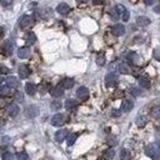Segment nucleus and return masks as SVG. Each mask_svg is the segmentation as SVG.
<instances>
[{
  "label": "nucleus",
  "mask_w": 160,
  "mask_h": 160,
  "mask_svg": "<svg viewBox=\"0 0 160 160\" xmlns=\"http://www.w3.org/2000/svg\"><path fill=\"white\" fill-rule=\"evenodd\" d=\"M145 154L146 156L154 159V160H160V148L155 144H149L145 148Z\"/></svg>",
  "instance_id": "nucleus-1"
},
{
  "label": "nucleus",
  "mask_w": 160,
  "mask_h": 160,
  "mask_svg": "<svg viewBox=\"0 0 160 160\" xmlns=\"http://www.w3.org/2000/svg\"><path fill=\"white\" fill-rule=\"evenodd\" d=\"M116 84H118V76H116V74L109 73V74L105 76V85H106L108 88H114Z\"/></svg>",
  "instance_id": "nucleus-2"
},
{
  "label": "nucleus",
  "mask_w": 160,
  "mask_h": 160,
  "mask_svg": "<svg viewBox=\"0 0 160 160\" xmlns=\"http://www.w3.org/2000/svg\"><path fill=\"white\" fill-rule=\"evenodd\" d=\"M65 123V115L64 114H55L51 118V125L53 126H61Z\"/></svg>",
  "instance_id": "nucleus-3"
},
{
  "label": "nucleus",
  "mask_w": 160,
  "mask_h": 160,
  "mask_svg": "<svg viewBox=\"0 0 160 160\" xmlns=\"http://www.w3.org/2000/svg\"><path fill=\"white\" fill-rule=\"evenodd\" d=\"M31 24H33V18L29 16V15H24L20 18L19 20V25L21 29H26V28H30Z\"/></svg>",
  "instance_id": "nucleus-4"
},
{
  "label": "nucleus",
  "mask_w": 160,
  "mask_h": 160,
  "mask_svg": "<svg viewBox=\"0 0 160 160\" xmlns=\"http://www.w3.org/2000/svg\"><path fill=\"white\" fill-rule=\"evenodd\" d=\"M111 34L114 37H121L125 34V26L121 24H115L114 26H111Z\"/></svg>",
  "instance_id": "nucleus-5"
},
{
  "label": "nucleus",
  "mask_w": 160,
  "mask_h": 160,
  "mask_svg": "<svg viewBox=\"0 0 160 160\" xmlns=\"http://www.w3.org/2000/svg\"><path fill=\"white\" fill-rule=\"evenodd\" d=\"M76 97H78L80 100H86V99L89 98V90H88V88L80 86V88L76 90Z\"/></svg>",
  "instance_id": "nucleus-6"
},
{
  "label": "nucleus",
  "mask_w": 160,
  "mask_h": 160,
  "mask_svg": "<svg viewBox=\"0 0 160 160\" xmlns=\"http://www.w3.org/2000/svg\"><path fill=\"white\" fill-rule=\"evenodd\" d=\"M68 130H65V129H61V130H58L56 133H55V140L58 141V143H63L64 140H65L67 138H68Z\"/></svg>",
  "instance_id": "nucleus-7"
},
{
  "label": "nucleus",
  "mask_w": 160,
  "mask_h": 160,
  "mask_svg": "<svg viewBox=\"0 0 160 160\" xmlns=\"http://www.w3.org/2000/svg\"><path fill=\"white\" fill-rule=\"evenodd\" d=\"M13 50H14V48H13V44H11L10 41H5V43L3 44L2 53H3L5 56H10V55L13 54Z\"/></svg>",
  "instance_id": "nucleus-8"
},
{
  "label": "nucleus",
  "mask_w": 160,
  "mask_h": 160,
  "mask_svg": "<svg viewBox=\"0 0 160 160\" xmlns=\"http://www.w3.org/2000/svg\"><path fill=\"white\" fill-rule=\"evenodd\" d=\"M133 108H134V103L130 99H125L121 104V110L125 113H129L130 110H133Z\"/></svg>",
  "instance_id": "nucleus-9"
},
{
  "label": "nucleus",
  "mask_w": 160,
  "mask_h": 160,
  "mask_svg": "<svg viewBox=\"0 0 160 160\" xmlns=\"http://www.w3.org/2000/svg\"><path fill=\"white\" fill-rule=\"evenodd\" d=\"M56 11H58L60 15H67V14H69V11H70V6H69L68 4H65V3H61V4H59V5L56 6Z\"/></svg>",
  "instance_id": "nucleus-10"
},
{
  "label": "nucleus",
  "mask_w": 160,
  "mask_h": 160,
  "mask_svg": "<svg viewBox=\"0 0 160 160\" xmlns=\"http://www.w3.org/2000/svg\"><path fill=\"white\" fill-rule=\"evenodd\" d=\"M50 93H51V95L54 98H60V97H63V94H64V88L61 85H56L50 90Z\"/></svg>",
  "instance_id": "nucleus-11"
},
{
  "label": "nucleus",
  "mask_w": 160,
  "mask_h": 160,
  "mask_svg": "<svg viewBox=\"0 0 160 160\" xmlns=\"http://www.w3.org/2000/svg\"><path fill=\"white\" fill-rule=\"evenodd\" d=\"M18 73H19V76H20L21 79H26V78L30 75V69H29L26 65H20Z\"/></svg>",
  "instance_id": "nucleus-12"
},
{
  "label": "nucleus",
  "mask_w": 160,
  "mask_h": 160,
  "mask_svg": "<svg viewBox=\"0 0 160 160\" xmlns=\"http://www.w3.org/2000/svg\"><path fill=\"white\" fill-rule=\"evenodd\" d=\"M18 56H19L20 59H26V58H29V56H30V48H28V46L20 48V49L18 50Z\"/></svg>",
  "instance_id": "nucleus-13"
},
{
  "label": "nucleus",
  "mask_w": 160,
  "mask_h": 160,
  "mask_svg": "<svg viewBox=\"0 0 160 160\" xmlns=\"http://www.w3.org/2000/svg\"><path fill=\"white\" fill-rule=\"evenodd\" d=\"M5 81H6V85L9 88H11V89H15V88L19 86V79L16 76H9Z\"/></svg>",
  "instance_id": "nucleus-14"
},
{
  "label": "nucleus",
  "mask_w": 160,
  "mask_h": 160,
  "mask_svg": "<svg viewBox=\"0 0 160 160\" xmlns=\"http://www.w3.org/2000/svg\"><path fill=\"white\" fill-rule=\"evenodd\" d=\"M25 41H26L28 45L35 44V41H37V35L33 33V31H29V33L25 34Z\"/></svg>",
  "instance_id": "nucleus-15"
},
{
  "label": "nucleus",
  "mask_w": 160,
  "mask_h": 160,
  "mask_svg": "<svg viewBox=\"0 0 160 160\" xmlns=\"http://www.w3.org/2000/svg\"><path fill=\"white\" fill-rule=\"evenodd\" d=\"M6 111H8V114L10 115V116H16L18 114H19V111H20V109H19V106L16 105V104H10L9 106H8V109H6Z\"/></svg>",
  "instance_id": "nucleus-16"
},
{
  "label": "nucleus",
  "mask_w": 160,
  "mask_h": 160,
  "mask_svg": "<svg viewBox=\"0 0 160 160\" xmlns=\"http://www.w3.org/2000/svg\"><path fill=\"white\" fill-rule=\"evenodd\" d=\"M74 84H75V81H74V79H71V78H65V79L61 81V86H63L64 89H71V88L74 86Z\"/></svg>",
  "instance_id": "nucleus-17"
},
{
  "label": "nucleus",
  "mask_w": 160,
  "mask_h": 160,
  "mask_svg": "<svg viewBox=\"0 0 160 160\" xmlns=\"http://www.w3.org/2000/svg\"><path fill=\"white\" fill-rule=\"evenodd\" d=\"M139 84H140V86H143L145 89H149L150 88V79L148 76L143 75V76L139 78Z\"/></svg>",
  "instance_id": "nucleus-18"
},
{
  "label": "nucleus",
  "mask_w": 160,
  "mask_h": 160,
  "mask_svg": "<svg viewBox=\"0 0 160 160\" xmlns=\"http://www.w3.org/2000/svg\"><path fill=\"white\" fill-rule=\"evenodd\" d=\"M25 90H26V94H29V95H34V94L37 93V86H35L33 83H26Z\"/></svg>",
  "instance_id": "nucleus-19"
},
{
  "label": "nucleus",
  "mask_w": 160,
  "mask_h": 160,
  "mask_svg": "<svg viewBox=\"0 0 160 160\" xmlns=\"http://www.w3.org/2000/svg\"><path fill=\"white\" fill-rule=\"evenodd\" d=\"M13 94V89L9 88L8 85L6 86H0V95L2 97H9V95Z\"/></svg>",
  "instance_id": "nucleus-20"
},
{
  "label": "nucleus",
  "mask_w": 160,
  "mask_h": 160,
  "mask_svg": "<svg viewBox=\"0 0 160 160\" xmlns=\"http://www.w3.org/2000/svg\"><path fill=\"white\" fill-rule=\"evenodd\" d=\"M118 69H119V71H120L121 74H129V73H130V67L126 63H121V64H119Z\"/></svg>",
  "instance_id": "nucleus-21"
},
{
  "label": "nucleus",
  "mask_w": 160,
  "mask_h": 160,
  "mask_svg": "<svg viewBox=\"0 0 160 160\" xmlns=\"http://www.w3.org/2000/svg\"><path fill=\"white\" fill-rule=\"evenodd\" d=\"M136 24H138L139 26H146V25L150 24V19L146 18V16H139V18L136 19Z\"/></svg>",
  "instance_id": "nucleus-22"
},
{
  "label": "nucleus",
  "mask_w": 160,
  "mask_h": 160,
  "mask_svg": "<svg viewBox=\"0 0 160 160\" xmlns=\"http://www.w3.org/2000/svg\"><path fill=\"white\" fill-rule=\"evenodd\" d=\"M146 116H143V115H140V116H138L136 119H135V123H136V125L139 126V128H144L145 125H146Z\"/></svg>",
  "instance_id": "nucleus-23"
},
{
  "label": "nucleus",
  "mask_w": 160,
  "mask_h": 160,
  "mask_svg": "<svg viewBox=\"0 0 160 160\" xmlns=\"http://www.w3.org/2000/svg\"><path fill=\"white\" fill-rule=\"evenodd\" d=\"M76 108V102L73 100V99H68L65 102V109L67 110H74Z\"/></svg>",
  "instance_id": "nucleus-24"
},
{
  "label": "nucleus",
  "mask_w": 160,
  "mask_h": 160,
  "mask_svg": "<svg viewBox=\"0 0 160 160\" xmlns=\"http://www.w3.org/2000/svg\"><path fill=\"white\" fill-rule=\"evenodd\" d=\"M103 156H104L105 159H108V160H110V159H113V158L115 156V150L111 149V148H109V149H106V150L104 151Z\"/></svg>",
  "instance_id": "nucleus-25"
},
{
  "label": "nucleus",
  "mask_w": 160,
  "mask_h": 160,
  "mask_svg": "<svg viewBox=\"0 0 160 160\" xmlns=\"http://www.w3.org/2000/svg\"><path fill=\"white\" fill-rule=\"evenodd\" d=\"M120 159H121V160H130V159H132L130 151L126 150V149H123V150L120 151Z\"/></svg>",
  "instance_id": "nucleus-26"
},
{
  "label": "nucleus",
  "mask_w": 160,
  "mask_h": 160,
  "mask_svg": "<svg viewBox=\"0 0 160 160\" xmlns=\"http://www.w3.org/2000/svg\"><path fill=\"white\" fill-rule=\"evenodd\" d=\"M128 60H129L130 63H133V64H136L138 60H139V55L136 53H129L128 54Z\"/></svg>",
  "instance_id": "nucleus-27"
},
{
  "label": "nucleus",
  "mask_w": 160,
  "mask_h": 160,
  "mask_svg": "<svg viewBox=\"0 0 160 160\" xmlns=\"http://www.w3.org/2000/svg\"><path fill=\"white\" fill-rule=\"evenodd\" d=\"M151 116L154 119H160V105H156L151 109Z\"/></svg>",
  "instance_id": "nucleus-28"
},
{
  "label": "nucleus",
  "mask_w": 160,
  "mask_h": 160,
  "mask_svg": "<svg viewBox=\"0 0 160 160\" xmlns=\"http://www.w3.org/2000/svg\"><path fill=\"white\" fill-rule=\"evenodd\" d=\"M110 16H111V19H113V20H119L121 15H120V13L118 11V9H116V8H113V9L110 10Z\"/></svg>",
  "instance_id": "nucleus-29"
},
{
  "label": "nucleus",
  "mask_w": 160,
  "mask_h": 160,
  "mask_svg": "<svg viewBox=\"0 0 160 160\" xmlns=\"http://www.w3.org/2000/svg\"><path fill=\"white\" fill-rule=\"evenodd\" d=\"M76 138H78V134H76V133H73V134L68 135V138H67V140H68V145H69V146H71V145L75 143Z\"/></svg>",
  "instance_id": "nucleus-30"
},
{
  "label": "nucleus",
  "mask_w": 160,
  "mask_h": 160,
  "mask_svg": "<svg viewBox=\"0 0 160 160\" xmlns=\"http://www.w3.org/2000/svg\"><path fill=\"white\" fill-rule=\"evenodd\" d=\"M38 113H39V110H38V108H37V106H30V108L28 109V114H29V116H31V118L37 116V115H38Z\"/></svg>",
  "instance_id": "nucleus-31"
},
{
  "label": "nucleus",
  "mask_w": 160,
  "mask_h": 160,
  "mask_svg": "<svg viewBox=\"0 0 160 160\" xmlns=\"http://www.w3.org/2000/svg\"><path fill=\"white\" fill-rule=\"evenodd\" d=\"M130 94L133 95V97H139V95H141V90L139 88H130Z\"/></svg>",
  "instance_id": "nucleus-32"
},
{
  "label": "nucleus",
  "mask_w": 160,
  "mask_h": 160,
  "mask_svg": "<svg viewBox=\"0 0 160 160\" xmlns=\"http://www.w3.org/2000/svg\"><path fill=\"white\" fill-rule=\"evenodd\" d=\"M97 63H98V65H100V67H103L104 64H105V58H104L103 54H100V55L97 58Z\"/></svg>",
  "instance_id": "nucleus-33"
},
{
  "label": "nucleus",
  "mask_w": 160,
  "mask_h": 160,
  "mask_svg": "<svg viewBox=\"0 0 160 160\" xmlns=\"http://www.w3.org/2000/svg\"><path fill=\"white\" fill-rule=\"evenodd\" d=\"M16 159H18V160H29V156H28L26 153H19V154L16 155Z\"/></svg>",
  "instance_id": "nucleus-34"
},
{
  "label": "nucleus",
  "mask_w": 160,
  "mask_h": 160,
  "mask_svg": "<svg viewBox=\"0 0 160 160\" xmlns=\"http://www.w3.org/2000/svg\"><path fill=\"white\" fill-rule=\"evenodd\" d=\"M60 108H61V104H60V102L55 100V102H53V103H51V109H53V110H59Z\"/></svg>",
  "instance_id": "nucleus-35"
},
{
  "label": "nucleus",
  "mask_w": 160,
  "mask_h": 160,
  "mask_svg": "<svg viewBox=\"0 0 160 160\" xmlns=\"http://www.w3.org/2000/svg\"><path fill=\"white\" fill-rule=\"evenodd\" d=\"M2 160H14V155L11 153H5L2 156Z\"/></svg>",
  "instance_id": "nucleus-36"
},
{
  "label": "nucleus",
  "mask_w": 160,
  "mask_h": 160,
  "mask_svg": "<svg viewBox=\"0 0 160 160\" xmlns=\"http://www.w3.org/2000/svg\"><path fill=\"white\" fill-rule=\"evenodd\" d=\"M15 100H16V102H24V95H23V93H20V91H16V93H15Z\"/></svg>",
  "instance_id": "nucleus-37"
},
{
  "label": "nucleus",
  "mask_w": 160,
  "mask_h": 160,
  "mask_svg": "<svg viewBox=\"0 0 160 160\" xmlns=\"http://www.w3.org/2000/svg\"><path fill=\"white\" fill-rule=\"evenodd\" d=\"M121 18H123V20H124V21H128V20H129V18H130V13H129V10H125V11L123 13Z\"/></svg>",
  "instance_id": "nucleus-38"
},
{
  "label": "nucleus",
  "mask_w": 160,
  "mask_h": 160,
  "mask_svg": "<svg viewBox=\"0 0 160 160\" xmlns=\"http://www.w3.org/2000/svg\"><path fill=\"white\" fill-rule=\"evenodd\" d=\"M14 0H0V4H2L3 6H9L13 4Z\"/></svg>",
  "instance_id": "nucleus-39"
},
{
  "label": "nucleus",
  "mask_w": 160,
  "mask_h": 160,
  "mask_svg": "<svg viewBox=\"0 0 160 160\" xmlns=\"http://www.w3.org/2000/svg\"><path fill=\"white\" fill-rule=\"evenodd\" d=\"M154 58L160 61V48H158V49L154 50Z\"/></svg>",
  "instance_id": "nucleus-40"
},
{
  "label": "nucleus",
  "mask_w": 160,
  "mask_h": 160,
  "mask_svg": "<svg viewBox=\"0 0 160 160\" xmlns=\"http://www.w3.org/2000/svg\"><path fill=\"white\" fill-rule=\"evenodd\" d=\"M0 73L2 74H9V69L5 65H0Z\"/></svg>",
  "instance_id": "nucleus-41"
},
{
  "label": "nucleus",
  "mask_w": 160,
  "mask_h": 160,
  "mask_svg": "<svg viewBox=\"0 0 160 160\" xmlns=\"http://www.w3.org/2000/svg\"><path fill=\"white\" fill-rule=\"evenodd\" d=\"M104 2H105V0H93V3L95 5H102V4H104Z\"/></svg>",
  "instance_id": "nucleus-42"
},
{
  "label": "nucleus",
  "mask_w": 160,
  "mask_h": 160,
  "mask_svg": "<svg viewBox=\"0 0 160 160\" xmlns=\"http://www.w3.org/2000/svg\"><path fill=\"white\" fill-rule=\"evenodd\" d=\"M111 115H113L114 118H118V116H120V111H119V110H113Z\"/></svg>",
  "instance_id": "nucleus-43"
},
{
  "label": "nucleus",
  "mask_w": 160,
  "mask_h": 160,
  "mask_svg": "<svg viewBox=\"0 0 160 160\" xmlns=\"http://www.w3.org/2000/svg\"><path fill=\"white\" fill-rule=\"evenodd\" d=\"M144 3H145L146 5H153V4L155 3V0H144Z\"/></svg>",
  "instance_id": "nucleus-44"
},
{
  "label": "nucleus",
  "mask_w": 160,
  "mask_h": 160,
  "mask_svg": "<svg viewBox=\"0 0 160 160\" xmlns=\"http://www.w3.org/2000/svg\"><path fill=\"white\" fill-rule=\"evenodd\" d=\"M3 35H4V29L0 26V38H3Z\"/></svg>",
  "instance_id": "nucleus-45"
},
{
  "label": "nucleus",
  "mask_w": 160,
  "mask_h": 160,
  "mask_svg": "<svg viewBox=\"0 0 160 160\" xmlns=\"http://www.w3.org/2000/svg\"><path fill=\"white\" fill-rule=\"evenodd\" d=\"M3 125H4V120H3L2 118H0V129H2V128H3Z\"/></svg>",
  "instance_id": "nucleus-46"
},
{
  "label": "nucleus",
  "mask_w": 160,
  "mask_h": 160,
  "mask_svg": "<svg viewBox=\"0 0 160 160\" xmlns=\"http://www.w3.org/2000/svg\"><path fill=\"white\" fill-rule=\"evenodd\" d=\"M3 83H4V79H3V76H0V86L3 85Z\"/></svg>",
  "instance_id": "nucleus-47"
},
{
  "label": "nucleus",
  "mask_w": 160,
  "mask_h": 160,
  "mask_svg": "<svg viewBox=\"0 0 160 160\" xmlns=\"http://www.w3.org/2000/svg\"><path fill=\"white\" fill-rule=\"evenodd\" d=\"M78 2H79V3H86L88 0H78Z\"/></svg>",
  "instance_id": "nucleus-48"
}]
</instances>
